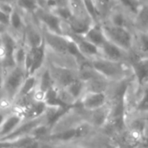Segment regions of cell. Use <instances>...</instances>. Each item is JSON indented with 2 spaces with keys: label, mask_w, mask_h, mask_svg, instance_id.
I'll use <instances>...</instances> for the list:
<instances>
[{
  "label": "cell",
  "mask_w": 148,
  "mask_h": 148,
  "mask_svg": "<svg viewBox=\"0 0 148 148\" xmlns=\"http://www.w3.org/2000/svg\"><path fill=\"white\" fill-rule=\"evenodd\" d=\"M83 38L97 46L99 49L101 45L108 40L106 34L104 32L101 22V23H94L92 26L88 29V31L83 35Z\"/></svg>",
  "instance_id": "cell-14"
},
{
  "label": "cell",
  "mask_w": 148,
  "mask_h": 148,
  "mask_svg": "<svg viewBox=\"0 0 148 148\" xmlns=\"http://www.w3.org/2000/svg\"><path fill=\"white\" fill-rule=\"evenodd\" d=\"M10 16H8L0 10V24L7 26L8 28L10 26Z\"/></svg>",
  "instance_id": "cell-35"
},
{
  "label": "cell",
  "mask_w": 148,
  "mask_h": 148,
  "mask_svg": "<svg viewBox=\"0 0 148 148\" xmlns=\"http://www.w3.org/2000/svg\"><path fill=\"white\" fill-rule=\"evenodd\" d=\"M94 69L105 79H117L124 73V68L121 62L108 60L98 57L91 60Z\"/></svg>",
  "instance_id": "cell-4"
},
{
  "label": "cell",
  "mask_w": 148,
  "mask_h": 148,
  "mask_svg": "<svg viewBox=\"0 0 148 148\" xmlns=\"http://www.w3.org/2000/svg\"><path fill=\"white\" fill-rule=\"evenodd\" d=\"M49 71L50 72V74L54 79L55 85L56 84L63 89L66 88L69 85H70L73 81L78 79L76 78L75 74L72 70L68 69L66 67L51 65Z\"/></svg>",
  "instance_id": "cell-6"
},
{
  "label": "cell",
  "mask_w": 148,
  "mask_h": 148,
  "mask_svg": "<svg viewBox=\"0 0 148 148\" xmlns=\"http://www.w3.org/2000/svg\"><path fill=\"white\" fill-rule=\"evenodd\" d=\"M7 114L3 112V111H0V126L3 123V121L5 120V119L7 118Z\"/></svg>",
  "instance_id": "cell-37"
},
{
  "label": "cell",
  "mask_w": 148,
  "mask_h": 148,
  "mask_svg": "<svg viewBox=\"0 0 148 148\" xmlns=\"http://www.w3.org/2000/svg\"><path fill=\"white\" fill-rule=\"evenodd\" d=\"M0 44L3 45L5 51V58L3 63L8 68L11 69L15 67L16 65L14 60V53L18 45L15 37L10 31H7L0 38Z\"/></svg>",
  "instance_id": "cell-9"
},
{
  "label": "cell",
  "mask_w": 148,
  "mask_h": 148,
  "mask_svg": "<svg viewBox=\"0 0 148 148\" xmlns=\"http://www.w3.org/2000/svg\"><path fill=\"white\" fill-rule=\"evenodd\" d=\"M33 15L41 24V27L55 34L62 36L65 35L63 27L64 22L50 10L39 6Z\"/></svg>",
  "instance_id": "cell-3"
},
{
  "label": "cell",
  "mask_w": 148,
  "mask_h": 148,
  "mask_svg": "<svg viewBox=\"0 0 148 148\" xmlns=\"http://www.w3.org/2000/svg\"><path fill=\"white\" fill-rule=\"evenodd\" d=\"M3 82H4V76L2 74V72H0V89L3 88Z\"/></svg>",
  "instance_id": "cell-39"
},
{
  "label": "cell",
  "mask_w": 148,
  "mask_h": 148,
  "mask_svg": "<svg viewBox=\"0 0 148 148\" xmlns=\"http://www.w3.org/2000/svg\"><path fill=\"white\" fill-rule=\"evenodd\" d=\"M134 23L141 31H148V3H143L134 17Z\"/></svg>",
  "instance_id": "cell-28"
},
{
  "label": "cell",
  "mask_w": 148,
  "mask_h": 148,
  "mask_svg": "<svg viewBox=\"0 0 148 148\" xmlns=\"http://www.w3.org/2000/svg\"><path fill=\"white\" fill-rule=\"evenodd\" d=\"M42 28V36L47 47L60 54H68V37L55 34L48 30Z\"/></svg>",
  "instance_id": "cell-5"
},
{
  "label": "cell",
  "mask_w": 148,
  "mask_h": 148,
  "mask_svg": "<svg viewBox=\"0 0 148 148\" xmlns=\"http://www.w3.org/2000/svg\"><path fill=\"white\" fill-rule=\"evenodd\" d=\"M26 25L27 24L23 18V12L15 6V9L10 17L9 29H11L16 33H24Z\"/></svg>",
  "instance_id": "cell-18"
},
{
  "label": "cell",
  "mask_w": 148,
  "mask_h": 148,
  "mask_svg": "<svg viewBox=\"0 0 148 148\" xmlns=\"http://www.w3.org/2000/svg\"><path fill=\"white\" fill-rule=\"evenodd\" d=\"M108 23L114 26L128 28V17L122 9H113L109 10Z\"/></svg>",
  "instance_id": "cell-21"
},
{
  "label": "cell",
  "mask_w": 148,
  "mask_h": 148,
  "mask_svg": "<svg viewBox=\"0 0 148 148\" xmlns=\"http://www.w3.org/2000/svg\"><path fill=\"white\" fill-rule=\"evenodd\" d=\"M139 50L143 53H148V31L140 30L136 35Z\"/></svg>",
  "instance_id": "cell-31"
},
{
  "label": "cell",
  "mask_w": 148,
  "mask_h": 148,
  "mask_svg": "<svg viewBox=\"0 0 148 148\" xmlns=\"http://www.w3.org/2000/svg\"><path fill=\"white\" fill-rule=\"evenodd\" d=\"M108 97L105 92H87L82 97L80 103L83 108L88 111H95L106 106Z\"/></svg>",
  "instance_id": "cell-8"
},
{
  "label": "cell",
  "mask_w": 148,
  "mask_h": 148,
  "mask_svg": "<svg viewBox=\"0 0 148 148\" xmlns=\"http://www.w3.org/2000/svg\"><path fill=\"white\" fill-rule=\"evenodd\" d=\"M16 0H0V3H12L16 4Z\"/></svg>",
  "instance_id": "cell-38"
},
{
  "label": "cell",
  "mask_w": 148,
  "mask_h": 148,
  "mask_svg": "<svg viewBox=\"0 0 148 148\" xmlns=\"http://www.w3.org/2000/svg\"><path fill=\"white\" fill-rule=\"evenodd\" d=\"M48 139L53 141H60V142H69L72 140L78 139L76 126L63 130L56 133H50Z\"/></svg>",
  "instance_id": "cell-23"
},
{
  "label": "cell",
  "mask_w": 148,
  "mask_h": 148,
  "mask_svg": "<svg viewBox=\"0 0 148 148\" xmlns=\"http://www.w3.org/2000/svg\"><path fill=\"white\" fill-rule=\"evenodd\" d=\"M23 118L19 113L9 114L0 126V140L10 135L23 122Z\"/></svg>",
  "instance_id": "cell-11"
},
{
  "label": "cell",
  "mask_w": 148,
  "mask_h": 148,
  "mask_svg": "<svg viewBox=\"0 0 148 148\" xmlns=\"http://www.w3.org/2000/svg\"><path fill=\"white\" fill-rule=\"evenodd\" d=\"M53 86H55L54 79H53L49 69H46L42 72V74L40 76L36 89L45 94V92Z\"/></svg>",
  "instance_id": "cell-25"
},
{
  "label": "cell",
  "mask_w": 148,
  "mask_h": 148,
  "mask_svg": "<svg viewBox=\"0 0 148 148\" xmlns=\"http://www.w3.org/2000/svg\"><path fill=\"white\" fill-rule=\"evenodd\" d=\"M112 0H94L96 7H97V10L100 13V16L101 13H103V10H106L107 11H109L108 10V8H109V5H110V3H111Z\"/></svg>",
  "instance_id": "cell-33"
},
{
  "label": "cell",
  "mask_w": 148,
  "mask_h": 148,
  "mask_svg": "<svg viewBox=\"0 0 148 148\" xmlns=\"http://www.w3.org/2000/svg\"><path fill=\"white\" fill-rule=\"evenodd\" d=\"M124 52L126 51L109 40H107L100 48V57L114 62H121L124 58Z\"/></svg>",
  "instance_id": "cell-16"
},
{
  "label": "cell",
  "mask_w": 148,
  "mask_h": 148,
  "mask_svg": "<svg viewBox=\"0 0 148 148\" xmlns=\"http://www.w3.org/2000/svg\"><path fill=\"white\" fill-rule=\"evenodd\" d=\"M40 148H56V147H53L52 146H50V145H49V144H42V143L41 147Z\"/></svg>",
  "instance_id": "cell-40"
},
{
  "label": "cell",
  "mask_w": 148,
  "mask_h": 148,
  "mask_svg": "<svg viewBox=\"0 0 148 148\" xmlns=\"http://www.w3.org/2000/svg\"><path fill=\"white\" fill-rule=\"evenodd\" d=\"M23 35L27 48H36L43 42L42 29H38L35 24H27Z\"/></svg>",
  "instance_id": "cell-15"
},
{
  "label": "cell",
  "mask_w": 148,
  "mask_h": 148,
  "mask_svg": "<svg viewBox=\"0 0 148 148\" xmlns=\"http://www.w3.org/2000/svg\"><path fill=\"white\" fill-rule=\"evenodd\" d=\"M8 148H40L41 141L32 136H27L11 142H5Z\"/></svg>",
  "instance_id": "cell-22"
},
{
  "label": "cell",
  "mask_w": 148,
  "mask_h": 148,
  "mask_svg": "<svg viewBox=\"0 0 148 148\" xmlns=\"http://www.w3.org/2000/svg\"><path fill=\"white\" fill-rule=\"evenodd\" d=\"M46 49H47V46L44 42V39H43V42L38 47L31 49V51H32V64H31V66H30L28 73H27V77L36 75V73L42 68V65L44 64L45 58H46Z\"/></svg>",
  "instance_id": "cell-13"
},
{
  "label": "cell",
  "mask_w": 148,
  "mask_h": 148,
  "mask_svg": "<svg viewBox=\"0 0 148 148\" xmlns=\"http://www.w3.org/2000/svg\"><path fill=\"white\" fill-rule=\"evenodd\" d=\"M121 5V9L124 11H127L129 14L133 15L134 17L139 12L143 3L141 0H116Z\"/></svg>",
  "instance_id": "cell-26"
},
{
  "label": "cell",
  "mask_w": 148,
  "mask_h": 148,
  "mask_svg": "<svg viewBox=\"0 0 148 148\" xmlns=\"http://www.w3.org/2000/svg\"><path fill=\"white\" fill-rule=\"evenodd\" d=\"M115 148H121V147H115Z\"/></svg>",
  "instance_id": "cell-43"
},
{
  "label": "cell",
  "mask_w": 148,
  "mask_h": 148,
  "mask_svg": "<svg viewBox=\"0 0 148 148\" xmlns=\"http://www.w3.org/2000/svg\"><path fill=\"white\" fill-rule=\"evenodd\" d=\"M7 31H9V28H8L7 26H5V25L0 24V38H1L3 34H5Z\"/></svg>",
  "instance_id": "cell-36"
},
{
  "label": "cell",
  "mask_w": 148,
  "mask_h": 148,
  "mask_svg": "<svg viewBox=\"0 0 148 148\" xmlns=\"http://www.w3.org/2000/svg\"><path fill=\"white\" fill-rule=\"evenodd\" d=\"M141 2L143 3H148V0H141Z\"/></svg>",
  "instance_id": "cell-41"
},
{
  "label": "cell",
  "mask_w": 148,
  "mask_h": 148,
  "mask_svg": "<svg viewBox=\"0 0 148 148\" xmlns=\"http://www.w3.org/2000/svg\"><path fill=\"white\" fill-rule=\"evenodd\" d=\"M15 9V4L12 3H0V10L8 16H10Z\"/></svg>",
  "instance_id": "cell-34"
},
{
  "label": "cell",
  "mask_w": 148,
  "mask_h": 148,
  "mask_svg": "<svg viewBox=\"0 0 148 148\" xmlns=\"http://www.w3.org/2000/svg\"><path fill=\"white\" fill-rule=\"evenodd\" d=\"M15 6L23 12L34 14L40 4L38 0H16Z\"/></svg>",
  "instance_id": "cell-29"
},
{
  "label": "cell",
  "mask_w": 148,
  "mask_h": 148,
  "mask_svg": "<svg viewBox=\"0 0 148 148\" xmlns=\"http://www.w3.org/2000/svg\"><path fill=\"white\" fill-rule=\"evenodd\" d=\"M27 77V74L23 67L15 66L11 68L4 77L3 90L5 98L10 102L16 99L20 89Z\"/></svg>",
  "instance_id": "cell-2"
},
{
  "label": "cell",
  "mask_w": 148,
  "mask_h": 148,
  "mask_svg": "<svg viewBox=\"0 0 148 148\" xmlns=\"http://www.w3.org/2000/svg\"><path fill=\"white\" fill-rule=\"evenodd\" d=\"M43 102L48 107H63V108H75L76 106L68 104L64 101L61 95V92L55 85L45 92Z\"/></svg>",
  "instance_id": "cell-12"
},
{
  "label": "cell",
  "mask_w": 148,
  "mask_h": 148,
  "mask_svg": "<svg viewBox=\"0 0 148 148\" xmlns=\"http://www.w3.org/2000/svg\"><path fill=\"white\" fill-rule=\"evenodd\" d=\"M101 24L108 40L121 48L124 51H129L133 48L134 38L127 27L114 26L109 23L102 22Z\"/></svg>",
  "instance_id": "cell-1"
},
{
  "label": "cell",
  "mask_w": 148,
  "mask_h": 148,
  "mask_svg": "<svg viewBox=\"0 0 148 148\" xmlns=\"http://www.w3.org/2000/svg\"><path fill=\"white\" fill-rule=\"evenodd\" d=\"M137 110L141 113H148V87L143 93L140 102L137 105Z\"/></svg>",
  "instance_id": "cell-32"
},
{
  "label": "cell",
  "mask_w": 148,
  "mask_h": 148,
  "mask_svg": "<svg viewBox=\"0 0 148 148\" xmlns=\"http://www.w3.org/2000/svg\"><path fill=\"white\" fill-rule=\"evenodd\" d=\"M134 72L139 85L148 81V58H142L134 64Z\"/></svg>",
  "instance_id": "cell-19"
},
{
  "label": "cell",
  "mask_w": 148,
  "mask_h": 148,
  "mask_svg": "<svg viewBox=\"0 0 148 148\" xmlns=\"http://www.w3.org/2000/svg\"><path fill=\"white\" fill-rule=\"evenodd\" d=\"M26 54H27V47L24 45H17L14 53V60H15L16 66L23 67L24 69Z\"/></svg>",
  "instance_id": "cell-30"
},
{
  "label": "cell",
  "mask_w": 148,
  "mask_h": 148,
  "mask_svg": "<svg viewBox=\"0 0 148 148\" xmlns=\"http://www.w3.org/2000/svg\"><path fill=\"white\" fill-rule=\"evenodd\" d=\"M43 117L35 120H29L26 121H23L10 135L4 138L3 140L0 141L3 142H11L14 140H16L21 138H24L27 136H30L32 132L35 130L36 127H37L39 125L43 123V120H42Z\"/></svg>",
  "instance_id": "cell-7"
},
{
  "label": "cell",
  "mask_w": 148,
  "mask_h": 148,
  "mask_svg": "<svg viewBox=\"0 0 148 148\" xmlns=\"http://www.w3.org/2000/svg\"><path fill=\"white\" fill-rule=\"evenodd\" d=\"M66 36H69L76 43L80 51L88 59L89 58H91L93 59V58H98L99 56H101L100 49L97 46H95V44H93L92 43H90L89 41H88L87 39H85L83 38V36L75 35L72 33L66 34Z\"/></svg>",
  "instance_id": "cell-10"
},
{
  "label": "cell",
  "mask_w": 148,
  "mask_h": 148,
  "mask_svg": "<svg viewBox=\"0 0 148 148\" xmlns=\"http://www.w3.org/2000/svg\"><path fill=\"white\" fill-rule=\"evenodd\" d=\"M70 110H72V108L48 107L47 106V110L43 115V118H44L43 122L50 130H52L54 126H56L58 123V121L62 117H64Z\"/></svg>",
  "instance_id": "cell-17"
},
{
  "label": "cell",
  "mask_w": 148,
  "mask_h": 148,
  "mask_svg": "<svg viewBox=\"0 0 148 148\" xmlns=\"http://www.w3.org/2000/svg\"><path fill=\"white\" fill-rule=\"evenodd\" d=\"M63 90L69 99H71L73 101H75L79 99H82V97L83 96L82 93L84 90H86L85 82H83L78 78Z\"/></svg>",
  "instance_id": "cell-20"
},
{
  "label": "cell",
  "mask_w": 148,
  "mask_h": 148,
  "mask_svg": "<svg viewBox=\"0 0 148 148\" xmlns=\"http://www.w3.org/2000/svg\"><path fill=\"white\" fill-rule=\"evenodd\" d=\"M37 84H38V79L36 75L26 77L16 99L27 97L29 94L33 93L37 88Z\"/></svg>",
  "instance_id": "cell-24"
},
{
  "label": "cell",
  "mask_w": 148,
  "mask_h": 148,
  "mask_svg": "<svg viewBox=\"0 0 148 148\" xmlns=\"http://www.w3.org/2000/svg\"><path fill=\"white\" fill-rule=\"evenodd\" d=\"M70 148H84V147H79V146H77V147H70Z\"/></svg>",
  "instance_id": "cell-42"
},
{
  "label": "cell",
  "mask_w": 148,
  "mask_h": 148,
  "mask_svg": "<svg viewBox=\"0 0 148 148\" xmlns=\"http://www.w3.org/2000/svg\"><path fill=\"white\" fill-rule=\"evenodd\" d=\"M109 110L103 106L100 109L95 110L92 112V124L95 126H102L106 124L108 120Z\"/></svg>",
  "instance_id": "cell-27"
}]
</instances>
